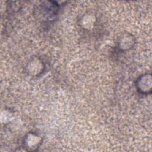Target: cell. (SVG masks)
I'll use <instances>...</instances> for the list:
<instances>
[{"mask_svg":"<svg viewBox=\"0 0 152 152\" xmlns=\"http://www.w3.org/2000/svg\"><path fill=\"white\" fill-rule=\"evenodd\" d=\"M42 141V137L36 133L30 132L24 140V148L28 151H36L40 145Z\"/></svg>","mask_w":152,"mask_h":152,"instance_id":"1","label":"cell"},{"mask_svg":"<svg viewBox=\"0 0 152 152\" xmlns=\"http://www.w3.org/2000/svg\"><path fill=\"white\" fill-rule=\"evenodd\" d=\"M151 75L149 74H145L140 76L137 81V88L140 92L143 94H147L151 91Z\"/></svg>","mask_w":152,"mask_h":152,"instance_id":"2","label":"cell"},{"mask_svg":"<svg viewBox=\"0 0 152 152\" xmlns=\"http://www.w3.org/2000/svg\"><path fill=\"white\" fill-rule=\"evenodd\" d=\"M134 43L133 37L129 34H123L119 39L118 46L119 48L122 50L129 49L132 46Z\"/></svg>","mask_w":152,"mask_h":152,"instance_id":"3","label":"cell"}]
</instances>
